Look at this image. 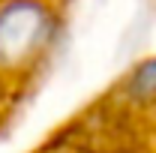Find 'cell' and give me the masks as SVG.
<instances>
[{
  "label": "cell",
  "instance_id": "obj_2",
  "mask_svg": "<svg viewBox=\"0 0 156 153\" xmlns=\"http://www.w3.org/2000/svg\"><path fill=\"white\" fill-rule=\"evenodd\" d=\"M132 84H135V90H141V93H156V60L144 63V66L138 69Z\"/></svg>",
  "mask_w": 156,
  "mask_h": 153
},
{
  "label": "cell",
  "instance_id": "obj_1",
  "mask_svg": "<svg viewBox=\"0 0 156 153\" xmlns=\"http://www.w3.org/2000/svg\"><path fill=\"white\" fill-rule=\"evenodd\" d=\"M51 33V15L36 0H15L0 9V63L18 66L36 57Z\"/></svg>",
  "mask_w": 156,
  "mask_h": 153
}]
</instances>
